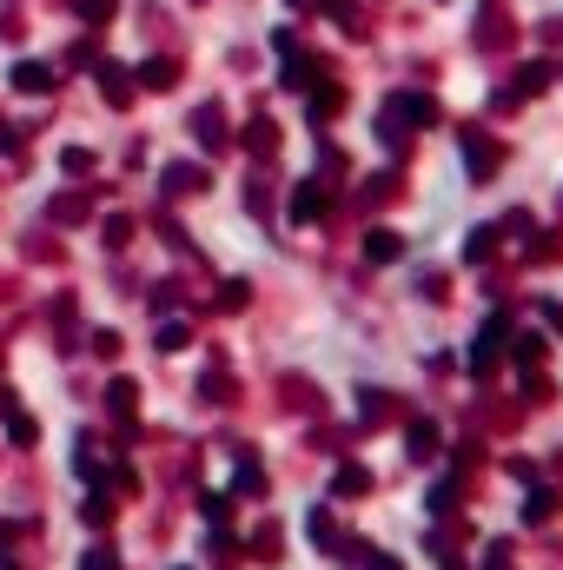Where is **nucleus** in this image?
Here are the masks:
<instances>
[{"label": "nucleus", "instance_id": "3", "mask_svg": "<svg viewBox=\"0 0 563 570\" xmlns=\"http://www.w3.org/2000/svg\"><path fill=\"white\" fill-rule=\"evenodd\" d=\"M60 167H66V173H87V167H94V153H87V146H66V153H60Z\"/></svg>", "mask_w": 563, "mask_h": 570}, {"label": "nucleus", "instance_id": "2", "mask_svg": "<svg viewBox=\"0 0 563 570\" xmlns=\"http://www.w3.org/2000/svg\"><path fill=\"white\" fill-rule=\"evenodd\" d=\"M100 87H107V100L120 107V100H126V73H120V66H107V73H100Z\"/></svg>", "mask_w": 563, "mask_h": 570}, {"label": "nucleus", "instance_id": "5", "mask_svg": "<svg viewBox=\"0 0 563 570\" xmlns=\"http://www.w3.org/2000/svg\"><path fill=\"white\" fill-rule=\"evenodd\" d=\"M79 570H113V557H107V550H94L87 563H79Z\"/></svg>", "mask_w": 563, "mask_h": 570}, {"label": "nucleus", "instance_id": "4", "mask_svg": "<svg viewBox=\"0 0 563 570\" xmlns=\"http://www.w3.org/2000/svg\"><path fill=\"white\" fill-rule=\"evenodd\" d=\"M8 432H14V445H34V438H40V425H34V419H14Z\"/></svg>", "mask_w": 563, "mask_h": 570}, {"label": "nucleus", "instance_id": "1", "mask_svg": "<svg viewBox=\"0 0 563 570\" xmlns=\"http://www.w3.org/2000/svg\"><path fill=\"white\" fill-rule=\"evenodd\" d=\"M14 94H53V66L47 60H14Z\"/></svg>", "mask_w": 563, "mask_h": 570}, {"label": "nucleus", "instance_id": "6", "mask_svg": "<svg viewBox=\"0 0 563 570\" xmlns=\"http://www.w3.org/2000/svg\"><path fill=\"white\" fill-rule=\"evenodd\" d=\"M0 153H14V126H0Z\"/></svg>", "mask_w": 563, "mask_h": 570}, {"label": "nucleus", "instance_id": "7", "mask_svg": "<svg viewBox=\"0 0 563 570\" xmlns=\"http://www.w3.org/2000/svg\"><path fill=\"white\" fill-rule=\"evenodd\" d=\"M0 570H14V557H0Z\"/></svg>", "mask_w": 563, "mask_h": 570}]
</instances>
